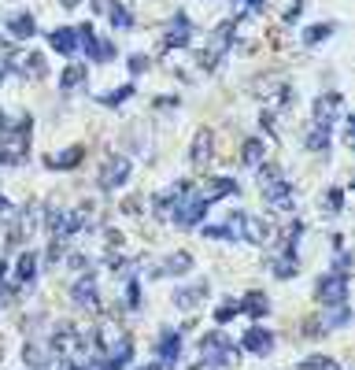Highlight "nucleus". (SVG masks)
<instances>
[{
	"label": "nucleus",
	"instance_id": "f257e3e1",
	"mask_svg": "<svg viewBox=\"0 0 355 370\" xmlns=\"http://www.w3.org/2000/svg\"><path fill=\"white\" fill-rule=\"evenodd\" d=\"M260 189L278 212H289V207H293V185H289V178L278 167H260Z\"/></svg>",
	"mask_w": 355,
	"mask_h": 370
},
{
	"label": "nucleus",
	"instance_id": "f03ea898",
	"mask_svg": "<svg viewBox=\"0 0 355 370\" xmlns=\"http://www.w3.org/2000/svg\"><path fill=\"white\" fill-rule=\"evenodd\" d=\"M86 222H89L86 212H67V207H59V212L48 215V230H52V241H67L82 230Z\"/></svg>",
	"mask_w": 355,
	"mask_h": 370
},
{
	"label": "nucleus",
	"instance_id": "7ed1b4c3",
	"mask_svg": "<svg viewBox=\"0 0 355 370\" xmlns=\"http://www.w3.org/2000/svg\"><path fill=\"white\" fill-rule=\"evenodd\" d=\"M200 348H204V366H226V363L233 359V352H237L230 337L219 333V330H215V333H207Z\"/></svg>",
	"mask_w": 355,
	"mask_h": 370
},
{
	"label": "nucleus",
	"instance_id": "20e7f679",
	"mask_svg": "<svg viewBox=\"0 0 355 370\" xmlns=\"http://www.w3.org/2000/svg\"><path fill=\"white\" fill-rule=\"evenodd\" d=\"M207 215V200L204 197H197V192H185V197H182V204H178L174 207V222H178V226H197V222Z\"/></svg>",
	"mask_w": 355,
	"mask_h": 370
},
{
	"label": "nucleus",
	"instance_id": "39448f33",
	"mask_svg": "<svg viewBox=\"0 0 355 370\" xmlns=\"http://www.w3.org/2000/svg\"><path fill=\"white\" fill-rule=\"evenodd\" d=\"M318 300H322V303H330V308L344 303V300H348V278H344V274H337V270H333V274H326V278L318 282Z\"/></svg>",
	"mask_w": 355,
	"mask_h": 370
},
{
	"label": "nucleus",
	"instance_id": "423d86ee",
	"mask_svg": "<svg viewBox=\"0 0 355 370\" xmlns=\"http://www.w3.org/2000/svg\"><path fill=\"white\" fill-rule=\"evenodd\" d=\"M126 178H130V159L126 156H111L107 163H104V170H100V189H119V185H126Z\"/></svg>",
	"mask_w": 355,
	"mask_h": 370
},
{
	"label": "nucleus",
	"instance_id": "0eeeda50",
	"mask_svg": "<svg viewBox=\"0 0 355 370\" xmlns=\"http://www.w3.org/2000/svg\"><path fill=\"white\" fill-rule=\"evenodd\" d=\"M341 108H344V96H341V93H326V96H318V100H315V122H318V126L337 122Z\"/></svg>",
	"mask_w": 355,
	"mask_h": 370
},
{
	"label": "nucleus",
	"instance_id": "6e6552de",
	"mask_svg": "<svg viewBox=\"0 0 355 370\" xmlns=\"http://www.w3.org/2000/svg\"><path fill=\"white\" fill-rule=\"evenodd\" d=\"M240 348L252 352V356H267V352L274 348V333H270L267 326H252V330L245 333V341H240Z\"/></svg>",
	"mask_w": 355,
	"mask_h": 370
},
{
	"label": "nucleus",
	"instance_id": "1a4fd4ad",
	"mask_svg": "<svg viewBox=\"0 0 355 370\" xmlns=\"http://www.w3.org/2000/svg\"><path fill=\"white\" fill-rule=\"evenodd\" d=\"M189 41H192V23H189V15L178 11L167 26V48H185Z\"/></svg>",
	"mask_w": 355,
	"mask_h": 370
},
{
	"label": "nucleus",
	"instance_id": "9d476101",
	"mask_svg": "<svg viewBox=\"0 0 355 370\" xmlns=\"http://www.w3.org/2000/svg\"><path fill=\"white\" fill-rule=\"evenodd\" d=\"M185 192H189V182H182V185H170L167 192H159V197H156V215H170V207L174 204H182V197H185Z\"/></svg>",
	"mask_w": 355,
	"mask_h": 370
},
{
	"label": "nucleus",
	"instance_id": "9b49d317",
	"mask_svg": "<svg viewBox=\"0 0 355 370\" xmlns=\"http://www.w3.org/2000/svg\"><path fill=\"white\" fill-rule=\"evenodd\" d=\"M11 71L30 74V78H45L48 74V67H45L41 56H11Z\"/></svg>",
	"mask_w": 355,
	"mask_h": 370
},
{
	"label": "nucleus",
	"instance_id": "f8f14e48",
	"mask_svg": "<svg viewBox=\"0 0 355 370\" xmlns=\"http://www.w3.org/2000/svg\"><path fill=\"white\" fill-rule=\"evenodd\" d=\"M74 303L78 308H100V296H96V282L93 278H82L74 285Z\"/></svg>",
	"mask_w": 355,
	"mask_h": 370
},
{
	"label": "nucleus",
	"instance_id": "ddd939ff",
	"mask_svg": "<svg viewBox=\"0 0 355 370\" xmlns=\"http://www.w3.org/2000/svg\"><path fill=\"white\" fill-rule=\"evenodd\" d=\"M178 356H182V333H163L159 337V359L163 363H178Z\"/></svg>",
	"mask_w": 355,
	"mask_h": 370
},
{
	"label": "nucleus",
	"instance_id": "4468645a",
	"mask_svg": "<svg viewBox=\"0 0 355 370\" xmlns=\"http://www.w3.org/2000/svg\"><path fill=\"white\" fill-rule=\"evenodd\" d=\"M48 41H52V48H56V52H63V56H71L74 48H78V34H74L71 26H59V30H52V37H48Z\"/></svg>",
	"mask_w": 355,
	"mask_h": 370
},
{
	"label": "nucleus",
	"instance_id": "2eb2a0df",
	"mask_svg": "<svg viewBox=\"0 0 355 370\" xmlns=\"http://www.w3.org/2000/svg\"><path fill=\"white\" fill-rule=\"evenodd\" d=\"M204 296H207V282L189 285V289H178V293H174V303H178V308H197Z\"/></svg>",
	"mask_w": 355,
	"mask_h": 370
},
{
	"label": "nucleus",
	"instance_id": "dca6fc26",
	"mask_svg": "<svg viewBox=\"0 0 355 370\" xmlns=\"http://www.w3.org/2000/svg\"><path fill=\"white\" fill-rule=\"evenodd\" d=\"M192 167H207V159H211V134L207 130H200L197 134V141H192Z\"/></svg>",
	"mask_w": 355,
	"mask_h": 370
},
{
	"label": "nucleus",
	"instance_id": "f3484780",
	"mask_svg": "<svg viewBox=\"0 0 355 370\" xmlns=\"http://www.w3.org/2000/svg\"><path fill=\"white\" fill-rule=\"evenodd\" d=\"M267 233H270V226H267V222H260V219L245 215V222H240V237H248V241H255V245H263V241H267Z\"/></svg>",
	"mask_w": 355,
	"mask_h": 370
},
{
	"label": "nucleus",
	"instance_id": "a211bd4d",
	"mask_svg": "<svg viewBox=\"0 0 355 370\" xmlns=\"http://www.w3.org/2000/svg\"><path fill=\"white\" fill-rule=\"evenodd\" d=\"M192 267V255L189 252H178V255H167V263L156 270V274H185V270Z\"/></svg>",
	"mask_w": 355,
	"mask_h": 370
},
{
	"label": "nucleus",
	"instance_id": "6ab92c4d",
	"mask_svg": "<svg viewBox=\"0 0 355 370\" xmlns=\"http://www.w3.org/2000/svg\"><path fill=\"white\" fill-rule=\"evenodd\" d=\"M8 30H11V37H34L37 23H34V15H15V19L8 23Z\"/></svg>",
	"mask_w": 355,
	"mask_h": 370
},
{
	"label": "nucleus",
	"instance_id": "aec40b11",
	"mask_svg": "<svg viewBox=\"0 0 355 370\" xmlns=\"http://www.w3.org/2000/svg\"><path fill=\"white\" fill-rule=\"evenodd\" d=\"M233 192H237V182H230V178H219V182H211V185H207L204 200H207V204H215V200H222V197H233Z\"/></svg>",
	"mask_w": 355,
	"mask_h": 370
},
{
	"label": "nucleus",
	"instance_id": "412c9836",
	"mask_svg": "<svg viewBox=\"0 0 355 370\" xmlns=\"http://www.w3.org/2000/svg\"><path fill=\"white\" fill-rule=\"evenodd\" d=\"M237 311H245V315H252V318H260V315H267V296H263V293H248L245 300L237 303Z\"/></svg>",
	"mask_w": 355,
	"mask_h": 370
},
{
	"label": "nucleus",
	"instance_id": "4be33fe9",
	"mask_svg": "<svg viewBox=\"0 0 355 370\" xmlns=\"http://www.w3.org/2000/svg\"><path fill=\"white\" fill-rule=\"evenodd\" d=\"M78 159H82V149H67V152H59V156H48V167L71 170V167H78Z\"/></svg>",
	"mask_w": 355,
	"mask_h": 370
},
{
	"label": "nucleus",
	"instance_id": "5701e85b",
	"mask_svg": "<svg viewBox=\"0 0 355 370\" xmlns=\"http://www.w3.org/2000/svg\"><path fill=\"white\" fill-rule=\"evenodd\" d=\"M263 156H267V149H263V141H245V152H240V159H245L248 167H260L263 163Z\"/></svg>",
	"mask_w": 355,
	"mask_h": 370
},
{
	"label": "nucleus",
	"instance_id": "b1692460",
	"mask_svg": "<svg viewBox=\"0 0 355 370\" xmlns=\"http://www.w3.org/2000/svg\"><path fill=\"white\" fill-rule=\"evenodd\" d=\"M37 274V255L34 252H23V260H19V270H15V278L19 282H34Z\"/></svg>",
	"mask_w": 355,
	"mask_h": 370
},
{
	"label": "nucleus",
	"instance_id": "393cba45",
	"mask_svg": "<svg viewBox=\"0 0 355 370\" xmlns=\"http://www.w3.org/2000/svg\"><path fill=\"white\" fill-rule=\"evenodd\" d=\"M23 359H26V366H34V370H48V352L37 348V345H26Z\"/></svg>",
	"mask_w": 355,
	"mask_h": 370
},
{
	"label": "nucleus",
	"instance_id": "a878e982",
	"mask_svg": "<svg viewBox=\"0 0 355 370\" xmlns=\"http://www.w3.org/2000/svg\"><path fill=\"white\" fill-rule=\"evenodd\" d=\"M308 149H311V152L330 149V126H318V122H315V130L308 134Z\"/></svg>",
	"mask_w": 355,
	"mask_h": 370
},
{
	"label": "nucleus",
	"instance_id": "bb28decb",
	"mask_svg": "<svg viewBox=\"0 0 355 370\" xmlns=\"http://www.w3.org/2000/svg\"><path fill=\"white\" fill-rule=\"evenodd\" d=\"M107 15H111V23H115V30H130V26H134V15L126 11L122 4H111Z\"/></svg>",
	"mask_w": 355,
	"mask_h": 370
},
{
	"label": "nucleus",
	"instance_id": "cd10ccee",
	"mask_svg": "<svg viewBox=\"0 0 355 370\" xmlns=\"http://www.w3.org/2000/svg\"><path fill=\"white\" fill-rule=\"evenodd\" d=\"M82 78H86V67H82V63H74V67H67V71H63V78H59V89H74L78 82H82Z\"/></svg>",
	"mask_w": 355,
	"mask_h": 370
},
{
	"label": "nucleus",
	"instance_id": "c85d7f7f",
	"mask_svg": "<svg viewBox=\"0 0 355 370\" xmlns=\"http://www.w3.org/2000/svg\"><path fill=\"white\" fill-rule=\"evenodd\" d=\"M330 34H333V23H315V26H308L303 41H308V45H318L322 37H330Z\"/></svg>",
	"mask_w": 355,
	"mask_h": 370
},
{
	"label": "nucleus",
	"instance_id": "c756f323",
	"mask_svg": "<svg viewBox=\"0 0 355 370\" xmlns=\"http://www.w3.org/2000/svg\"><path fill=\"white\" fill-rule=\"evenodd\" d=\"M130 96H134V86H122L119 93H107V96H100V104L115 108V104H122V100H130Z\"/></svg>",
	"mask_w": 355,
	"mask_h": 370
},
{
	"label": "nucleus",
	"instance_id": "7c9ffc66",
	"mask_svg": "<svg viewBox=\"0 0 355 370\" xmlns=\"http://www.w3.org/2000/svg\"><path fill=\"white\" fill-rule=\"evenodd\" d=\"M300 370H337V363L333 359H308Z\"/></svg>",
	"mask_w": 355,
	"mask_h": 370
},
{
	"label": "nucleus",
	"instance_id": "2f4dec72",
	"mask_svg": "<svg viewBox=\"0 0 355 370\" xmlns=\"http://www.w3.org/2000/svg\"><path fill=\"white\" fill-rule=\"evenodd\" d=\"M330 212H344V192L341 189H330Z\"/></svg>",
	"mask_w": 355,
	"mask_h": 370
},
{
	"label": "nucleus",
	"instance_id": "473e14b6",
	"mask_svg": "<svg viewBox=\"0 0 355 370\" xmlns=\"http://www.w3.org/2000/svg\"><path fill=\"white\" fill-rule=\"evenodd\" d=\"M348 323V308H344V303H337V311L330 315V326H344Z\"/></svg>",
	"mask_w": 355,
	"mask_h": 370
},
{
	"label": "nucleus",
	"instance_id": "72a5a7b5",
	"mask_svg": "<svg viewBox=\"0 0 355 370\" xmlns=\"http://www.w3.org/2000/svg\"><path fill=\"white\" fill-rule=\"evenodd\" d=\"M233 315H237V303H222V308L215 311V318H219V323H230Z\"/></svg>",
	"mask_w": 355,
	"mask_h": 370
},
{
	"label": "nucleus",
	"instance_id": "f704fd0d",
	"mask_svg": "<svg viewBox=\"0 0 355 370\" xmlns=\"http://www.w3.org/2000/svg\"><path fill=\"white\" fill-rule=\"evenodd\" d=\"M348 270H351V255L341 252V255H337V274H344V278H348Z\"/></svg>",
	"mask_w": 355,
	"mask_h": 370
},
{
	"label": "nucleus",
	"instance_id": "c9c22d12",
	"mask_svg": "<svg viewBox=\"0 0 355 370\" xmlns=\"http://www.w3.org/2000/svg\"><path fill=\"white\" fill-rule=\"evenodd\" d=\"M126 303H130V308H137V303H141V289H137V282H130V289H126Z\"/></svg>",
	"mask_w": 355,
	"mask_h": 370
},
{
	"label": "nucleus",
	"instance_id": "e433bc0d",
	"mask_svg": "<svg viewBox=\"0 0 355 370\" xmlns=\"http://www.w3.org/2000/svg\"><path fill=\"white\" fill-rule=\"evenodd\" d=\"M144 67H149V59H144L141 52H134V56H130V71H134V74H141Z\"/></svg>",
	"mask_w": 355,
	"mask_h": 370
},
{
	"label": "nucleus",
	"instance_id": "4c0bfd02",
	"mask_svg": "<svg viewBox=\"0 0 355 370\" xmlns=\"http://www.w3.org/2000/svg\"><path fill=\"white\" fill-rule=\"evenodd\" d=\"M300 11H303V0H296V4H293V8H289V11H285V23H293V19H300Z\"/></svg>",
	"mask_w": 355,
	"mask_h": 370
},
{
	"label": "nucleus",
	"instance_id": "58836bf2",
	"mask_svg": "<svg viewBox=\"0 0 355 370\" xmlns=\"http://www.w3.org/2000/svg\"><path fill=\"white\" fill-rule=\"evenodd\" d=\"M8 71H11V59H0V78H4Z\"/></svg>",
	"mask_w": 355,
	"mask_h": 370
},
{
	"label": "nucleus",
	"instance_id": "ea45409f",
	"mask_svg": "<svg viewBox=\"0 0 355 370\" xmlns=\"http://www.w3.org/2000/svg\"><path fill=\"white\" fill-rule=\"evenodd\" d=\"M4 270H8V263H4V260H0V282H4Z\"/></svg>",
	"mask_w": 355,
	"mask_h": 370
},
{
	"label": "nucleus",
	"instance_id": "a19ab883",
	"mask_svg": "<svg viewBox=\"0 0 355 370\" xmlns=\"http://www.w3.org/2000/svg\"><path fill=\"white\" fill-rule=\"evenodd\" d=\"M0 212H8V197H0Z\"/></svg>",
	"mask_w": 355,
	"mask_h": 370
},
{
	"label": "nucleus",
	"instance_id": "79ce46f5",
	"mask_svg": "<svg viewBox=\"0 0 355 370\" xmlns=\"http://www.w3.org/2000/svg\"><path fill=\"white\" fill-rule=\"evenodd\" d=\"M141 370H159V363H149V366H141Z\"/></svg>",
	"mask_w": 355,
	"mask_h": 370
}]
</instances>
